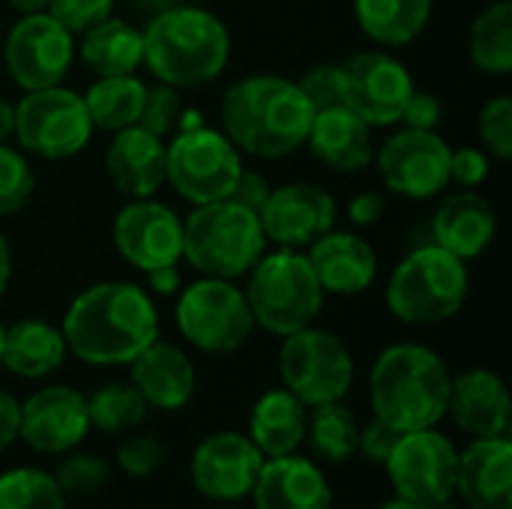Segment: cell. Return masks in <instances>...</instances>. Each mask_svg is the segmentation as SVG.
<instances>
[{"label": "cell", "mask_w": 512, "mask_h": 509, "mask_svg": "<svg viewBox=\"0 0 512 509\" xmlns=\"http://www.w3.org/2000/svg\"><path fill=\"white\" fill-rule=\"evenodd\" d=\"M336 216V198L315 183L276 186L258 210L264 237L279 249H306L336 225Z\"/></svg>", "instance_id": "obj_18"}, {"label": "cell", "mask_w": 512, "mask_h": 509, "mask_svg": "<svg viewBox=\"0 0 512 509\" xmlns=\"http://www.w3.org/2000/svg\"><path fill=\"white\" fill-rule=\"evenodd\" d=\"M252 498L255 509H333L324 471L297 453L264 459Z\"/></svg>", "instance_id": "obj_24"}, {"label": "cell", "mask_w": 512, "mask_h": 509, "mask_svg": "<svg viewBox=\"0 0 512 509\" xmlns=\"http://www.w3.org/2000/svg\"><path fill=\"white\" fill-rule=\"evenodd\" d=\"M72 60L75 36L48 12H24L6 33L3 63L24 93L63 84Z\"/></svg>", "instance_id": "obj_13"}, {"label": "cell", "mask_w": 512, "mask_h": 509, "mask_svg": "<svg viewBox=\"0 0 512 509\" xmlns=\"http://www.w3.org/2000/svg\"><path fill=\"white\" fill-rule=\"evenodd\" d=\"M0 509H66V495L54 474L15 468L0 474Z\"/></svg>", "instance_id": "obj_36"}, {"label": "cell", "mask_w": 512, "mask_h": 509, "mask_svg": "<svg viewBox=\"0 0 512 509\" xmlns=\"http://www.w3.org/2000/svg\"><path fill=\"white\" fill-rule=\"evenodd\" d=\"M144 276H147V288H150L153 294H159V297H171V294L180 291V270H177V264H171V267H156V270H150V273H144Z\"/></svg>", "instance_id": "obj_50"}, {"label": "cell", "mask_w": 512, "mask_h": 509, "mask_svg": "<svg viewBox=\"0 0 512 509\" xmlns=\"http://www.w3.org/2000/svg\"><path fill=\"white\" fill-rule=\"evenodd\" d=\"M384 468L399 498L441 504L456 495L459 450L435 426L402 432Z\"/></svg>", "instance_id": "obj_14"}, {"label": "cell", "mask_w": 512, "mask_h": 509, "mask_svg": "<svg viewBox=\"0 0 512 509\" xmlns=\"http://www.w3.org/2000/svg\"><path fill=\"white\" fill-rule=\"evenodd\" d=\"M69 354L87 366H129L159 339V312L135 282H96L84 288L63 315Z\"/></svg>", "instance_id": "obj_1"}, {"label": "cell", "mask_w": 512, "mask_h": 509, "mask_svg": "<svg viewBox=\"0 0 512 509\" xmlns=\"http://www.w3.org/2000/svg\"><path fill=\"white\" fill-rule=\"evenodd\" d=\"M216 509H234V507H228V504H219V507Z\"/></svg>", "instance_id": "obj_57"}, {"label": "cell", "mask_w": 512, "mask_h": 509, "mask_svg": "<svg viewBox=\"0 0 512 509\" xmlns=\"http://www.w3.org/2000/svg\"><path fill=\"white\" fill-rule=\"evenodd\" d=\"M45 12L60 21L72 36H81L93 24L114 15V0H51Z\"/></svg>", "instance_id": "obj_43"}, {"label": "cell", "mask_w": 512, "mask_h": 509, "mask_svg": "<svg viewBox=\"0 0 512 509\" xmlns=\"http://www.w3.org/2000/svg\"><path fill=\"white\" fill-rule=\"evenodd\" d=\"M345 72V105L360 114L369 126H393L411 99L414 78L408 66L390 51H360L342 63Z\"/></svg>", "instance_id": "obj_15"}, {"label": "cell", "mask_w": 512, "mask_h": 509, "mask_svg": "<svg viewBox=\"0 0 512 509\" xmlns=\"http://www.w3.org/2000/svg\"><path fill=\"white\" fill-rule=\"evenodd\" d=\"M384 213H387V201H384L381 192H372V189L354 195L351 204H348V219H351L357 228H369V225L381 222Z\"/></svg>", "instance_id": "obj_48"}, {"label": "cell", "mask_w": 512, "mask_h": 509, "mask_svg": "<svg viewBox=\"0 0 512 509\" xmlns=\"http://www.w3.org/2000/svg\"><path fill=\"white\" fill-rule=\"evenodd\" d=\"M306 261L312 264L324 294L357 297L378 276L375 249L354 231H327L306 246Z\"/></svg>", "instance_id": "obj_20"}, {"label": "cell", "mask_w": 512, "mask_h": 509, "mask_svg": "<svg viewBox=\"0 0 512 509\" xmlns=\"http://www.w3.org/2000/svg\"><path fill=\"white\" fill-rule=\"evenodd\" d=\"M174 318L180 336L204 354H234L255 333L246 294L231 279L201 276L183 288Z\"/></svg>", "instance_id": "obj_9"}, {"label": "cell", "mask_w": 512, "mask_h": 509, "mask_svg": "<svg viewBox=\"0 0 512 509\" xmlns=\"http://www.w3.org/2000/svg\"><path fill=\"white\" fill-rule=\"evenodd\" d=\"M138 9H147V12H162V9H168V6H174V3H180V0H132Z\"/></svg>", "instance_id": "obj_55"}, {"label": "cell", "mask_w": 512, "mask_h": 509, "mask_svg": "<svg viewBox=\"0 0 512 509\" xmlns=\"http://www.w3.org/2000/svg\"><path fill=\"white\" fill-rule=\"evenodd\" d=\"M87 432H90L87 399L66 384L42 387L21 402L18 438L36 453H48V456L69 453L87 438Z\"/></svg>", "instance_id": "obj_19"}, {"label": "cell", "mask_w": 512, "mask_h": 509, "mask_svg": "<svg viewBox=\"0 0 512 509\" xmlns=\"http://www.w3.org/2000/svg\"><path fill=\"white\" fill-rule=\"evenodd\" d=\"M0 354H3V324H0Z\"/></svg>", "instance_id": "obj_56"}, {"label": "cell", "mask_w": 512, "mask_h": 509, "mask_svg": "<svg viewBox=\"0 0 512 509\" xmlns=\"http://www.w3.org/2000/svg\"><path fill=\"white\" fill-rule=\"evenodd\" d=\"M264 453L240 432H216L204 438L189 462L192 486L213 504H234L252 495Z\"/></svg>", "instance_id": "obj_17"}, {"label": "cell", "mask_w": 512, "mask_h": 509, "mask_svg": "<svg viewBox=\"0 0 512 509\" xmlns=\"http://www.w3.org/2000/svg\"><path fill=\"white\" fill-rule=\"evenodd\" d=\"M312 105L285 75H249L234 81L222 99V132L258 159H285L306 144Z\"/></svg>", "instance_id": "obj_2"}, {"label": "cell", "mask_w": 512, "mask_h": 509, "mask_svg": "<svg viewBox=\"0 0 512 509\" xmlns=\"http://www.w3.org/2000/svg\"><path fill=\"white\" fill-rule=\"evenodd\" d=\"M48 3H51V0H9V6L18 9L21 15H24V12H45Z\"/></svg>", "instance_id": "obj_54"}, {"label": "cell", "mask_w": 512, "mask_h": 509, "mask_svg": "<svg viewBox=\"0 0 512 509\" xmlns=\"http://www.w3.org/2000/svg\"><path fill=\"white\" fill-rule=\"evenodd\" d=\"M180 117H183V99H180V90L177 87L162 84V81L156 87H147L138 126H144L147 132L165 138L180 123Z\"/></svg>", "instance_id": "obj_40"}, {"label": "cell", "mask_w": 512, "mask_h": 509, "mask_svg": "<svg viewBox=\"0 0 512 509\" xmlns=\"http://www.w3.org/2000/svg\"><path fill=\"white\" fill-rule=\"evenodd\" d=\"M243 171V153L222 129L186 126L165 144V183L192 207L231 195Z\"/></svg>", "instance_id": "obj_8"}, {"label": "cell", "mask_w": 512, "mask_h": 509, "mask_svg": "<svg viewBox=\"0 0 512 509\" xmlns=\"http://www.w3.org/2000/svg\"><path fill=\"white\" fill-rule=\"evenodd\" d=\"M33 168L18 147L0 141V216L18 213L33 195Z\"/></svg>", "instance_id": "obj_37"}, {"label": "cell", "mask_w": 512, "mask_h": 509, "mask_svg": "<svg viewBox=\"0 0 512 509\" xmlns=\"http://www.w3.org/2000/svg\"><path fill=\"white\" fill-rule=\"evenodd\" d=\"M114 246L141 273L171 267L183 258V219L162 201L132 198L114 216Z\"/></svg>", "instance_id": "obj_16"}, {"label": "cell", "mask_w": 512, "mask_h": 509, "mask_svg": "<svg viewBox=\"0 0 512 509\" xmlns=\"http://www.w3.org/2000/svg\"><path fill=\"white\" fill-rule=\"evenodd\" d=\"M306 144L315 153V159L345 174L363 171L375 156L372 126L360 114H354L348 105L315 111Z\"/></svg>", "instance_id": "obj_27"}, {"label": "cell", "mask_w": 512, "mask_h": 509, "mask_svg": "<svg viewBox=\"0 0 512 509\" xmlns=\"http://www.w3.org/2000/svg\"><path fill=\"white\" fill-rule=\"evenodd\" d=\"M402 432H396L393 426H387L384 420H372L369 426H360V441H357V453H363L369 462L384 465L393 453V447L399 444Z\"/></svg>", "instance_id": "obj_45"}, {"label": "cell", "mask_w": 512, "mask_h": 509, "mask_svg": "<svg viewBox=\"0 0 512 509\" xmlns=\"http://www.w3.org/2000/svg\"><path fill=\"white\" fill-rule=\"evenodd\" d=\"M498 234V213L474 189L447 195L432 216V243L462 261L480 258Z\"/></svg>", "instance_id": "obj_23"}, {"label": "cell", "mask_w": 512, "mask_h": 509, "mask_svg": "<svg viewBox=\"0 0 512 509\" xmlns=\"http://www.w3.org/2000/svg\"><path fill=\"white\" fill-rule=\"evenodd\" d=\"M297 87L303 90V96L309 99L312 111H327V108H339L345 105V72L342 63H321L312 66Z\"/></svg>", "instance_id": "obj_41"}, {"label": "cell", "mask_w": 512, "mask_h": 509, "mask_svg": "<svg viewBox=\"0 0 512 509\" xmlns=\"http://www.w3.org/2000/svg\"><path fill=\"white\" fill-rule=\"evenodd\" d=\"M90 72L105 75H135L144 66V33L123 18L108 15L81 33V45L75 48Z\"/></svg>", "instance_id": "obj_30"}, {"label": "cell", "mask_w": 512, "mask_h": 509, "mask_svg": "<svg viewBox=\"0 0 512 509\" xmlns=\"http://www.w3.org/2000/svg\"><path fill=\"white\" fill-rule=\"evenodd\" d=\"M165 462V447L159 438L153 435H132L126 438L120 447H117V465L123 474L135 477V480H144V477H153Z\"/></svg>", "instance_id": "obj_42"}, {"label": "cell", "mask_w": 512, "mask_h": 509, "mask_svg": "<svg viewBox=\"0 0 512 509\" xmlns=\"http://www.w3.org/2000/svg\"><path fill=\"white\" fill-rule=\"evenodd\" d=\"M267 195H270V183H267V177H264V174H258V171H246V168H243L228 198H234L237 204H243V207H249V210H255V213H258V210L264 207Z\"/></svg>", "instance_id": "obj_47"}, {"label": "cell", "mask_w": 512, "mask_h": 509, "mask_svg": "<svg viewBox=\"0 0 512 509\" xmlns=\"http://www.w3.org/2000/svg\"><path fill=\"white\" fill-rule=\"evenodd\" d=\"M57 486L63 489V495L69 498H84L99 492L108 483V465L93 456V453H72L60 462L57 474H54Z\"/></svg>", "instance_id": "obj_39"}, {"label": "cell", "mask_w": 512, "mask_h": 509, "mask_svg": "<svg viewBox=\"0 0 512 509\" xmlns=\"http://www.w3.org/2000/svg\"><path fill=\"white\" fill-rule=\"evenodd\" d=\"M18 426H21V402L0 387V453L18 441Z\"/></svg>", "instance_id": "obj_49"}, {"label": "cell", "mask_w": 512, "mask_h": 509, "mask_svg": "<svg viewBox=\"0 0 512 509\" xmlns=\"http://www.w3.org/2000/svg\"><path fill=\"white\" fill-rule=\"evenodd\" d=\"M471 63L486 75L512 72V3L498 0L477 12L468 36Z\"/></svg>", "instance_id": "obj_33"}, {"label": "cell", "mask_w": 512, "mask_h": 509, "mask_svg": "<svg viewBox=\"0 0 512 509\" xmlns=\"http://www.w3.org/2000/svg\"><path fill=\"white\" fill-rule=\"evenodd\" d=\"M12 135L24 153L60 162L78 156L90 144L93 123L84 108V96L63 84H54L42 90H27L15 102Z\"/></svg>", "instance_id": "obj_10"}, {"label": "cell", "mask_w": 512, "mask_h": 509, "mask_svg": "<svg viewBox=\"0 0 512 509\" xmlns=\"http://www.w3.org/2000/svg\"><path fill=\"white\" fill-rule=\"evenodd\" d=\"M489 180V153L483 147H459L450 153V183L477 189Z\"/></svg>", "instance_id": "obj_44"}, {"label": "cell", "mask_w": 512, "mask_h": 509, "mask_svg": "<svg viewBox=\"0 0 512 509\" xmlns=\"http://www.w3.org/2000/svg\"><path fill=\"white\" fill-rule=\"evenodd\" d=\"M450 153L453 147L438 135V129H408L393 132L381 150L372 156L381 183L408 201H429L450 186Z\"/></svg>", "instance_id": "obj_12"}, {"label": "cell", "mask_w": 512, "mask_h": 509, "mask_svg": "<svg viewBox=\"0 0 512 509\" xmlns=\"http://www.w3.org/2000/svg\"><path fill=\"white\" fill-rule=\"evenodd\" d=\"M456 495L471 509H512V441L474 438V444L459 453Z\"/></svg>", "instance_id": "obj_22"}, {"label": "cell", "mask_w": 512, "mask_h": 509, "mask_svg": "<svg viewBox=\"0 0 512 509\" xmlns=\"http://www.w3.org/2000/svg\"><path fill=\"white\" fill-rule=\"evenodd\" d=\"M309 408L291 390H267L249 414V438L264 459L291 456L306 441Z\"/></svg>", "instance_id": "obj_29"}, {"label": "cell", "mask_w": 512, "mask_h": 509, "mask_svg": "<svg viewBox=\"0 0 512 509\" xmlns=\"http://www.w3.org/2000/svg\"><path fill=\"white\" fill-rule=\"evenodd\" d=\"M279 375L306 408L339 402L354 384V357L345 342L315 324L285 336L279 351Z\"/></svg>", "instance_id": "obj_11"}, {"label": "cell", "mask_w": 512, "mask_h": 509, "mask_svg": "<svg viewBox=\"0 0 512 509\" xmlns=\"http://www.w3.org/2000/svg\"><path fill=\"white\" fill-rule=\"evenodd\" d=\"M12 132H15V102L0 96V141L12 138Z\"/></svg>", "instance_id": "obj_52"}, {"label": "cell", "mask_w": 512, "mask_h": 509, "mask_svg": "<svg viewBox=\"0 0 512 509\" xmlns=\"http://www.w3.org/2000/svg\"><path fill=\"white\" fill-rule=\"evenodd\" d=\"M447 414L471 438L510 435V393L492 369H468L450 381Z\"/></svg>", "instance_id": "obj_21"}, {"label": "cell", "mask_w": 512, "mask_h": 509, "mask_svg": "<svg viewBox=\"0 0 512 509\" xmlns=\"http://www.w3.org/2000/svg\"><path fill=\"white\" fill-rule=\"evenodd\" d=\"M249 288L246 303L252 309L255 327H264L273 336H291L309 324L324 309V288L300 249L264 252L258 264L246 273Z\"/></svg>", "instance_id": "obj_6"}, {"label": "cell", "mask_w": 512, "mask_h": 509, "mask_svg": "<svg viewBox=\"0 0 512 509\" xmlns=\"http://www.w3.org/2000/svg\"><path fill=\"white\" fill-rule=\"evenodd\" d=\"M150 405L132 384H105L87 399L90 429L105 435H120L144 423Z\"/></svg>", "instance_id": "obj_35"}, {"label": "cell", "mask_w": 512, "mask_h": 509, "mask_svg": "<svg viewBox=\"0 0 512 509\" xmlns=\"http://www.w3.org/2000/svg\"><path fill=\"white\" fill-rule=\"evenodd\" d=\"M450 369L444 357L417 342H399L378 354L369 375L372 411L396 432L432 429L447 417Z\"/></svg>", "instance_id": "obj_4"}, {"label": "cell", "mask_w": 512, "mask_h": 509, "mask_svg": "<svg viewBox=\"0 0 512 509\" xmlns=\"http://www.w3.org/2000/svg\"><path fill=\"white\" fill-rule=\"evenodd\" d=\"M132 387L150 408L180 411L195 396V366L183 348L171 342H150L132 363Z\"/></svg>", "instance_id": "obj_26"}, {"label": "cell", "mask_w": 512, "mask_h": 509, "mask_svg": "<svg viewBox=\"0 0 512 509\" xmlns=\"http://www.w3.org/2000/svg\"><path fill=\"white\" fill-rule=\"evenodd\" d=\"M471 276L462 258L429 243L408 252L384 291L387 309L405 324L450 321L468 300Z\"/></svg>", "instance_id": "obj_7"}, {"label": "cell", "mask_w": 512, "mask_h": 509, "mask_svg": "<svg viewBox=\"0 0 512 509\" xmlns=\"http://www.w3.org/2000/svg\"><path fill=\"white\" fill-rule=\"evenodd\" d=\"M306 441L312 444L315 456L324 462H348L357 456V441H360V423L348 405L339 402H324L309 408L306 417Z\"/></svg>", "instance_id": "obj_34"}, {"label": "cell", "mask_w": 512, "mask_h": 509, "mask_svg": "<svg viewBox=\"0 0 512 509\" xmlns=\"http://www.w3.org/2000/svg\"><path fill=\"white\" fill-rule=\"evenodd\" d=\"M267 252V237L255 210L234 198L198 204L183 219V258L213 279H240Z\"/></svg>", "instance_id": "obj_5"}, {"label": "cell", "mask_w": 512, "mask_h": 509, "mask_svg": "<svg viewBox=\"0 0 512 509\" xmlns=\"http://www.w3.org/2000/svg\"><path fill=\"white\" fill-rule=\"evenodd\" d=\"M477 132L489 156L501 162L512 159V96L501 93L480 108Z\"/></svg>", "instance_id": "obj_38"}, {"label": "cell", "mask_w": 512, "mask_h": 509, "mask_svg": "<svg viewBox=\"0 0 512 509\" xmlns=\"http://www.w3.org/2000/svg\"><path fill=\"white\" fill-rule=\"evenodd\" d=\"M441 117H444L441 99L435 93H429V90H414L411 99L402 108L399 123L408 126V129H438Z\"/></svg>", "instance_id": "obj_46"}, {"label": "cell", "mask_w": 512, "mask_h": 509, "mask_svg": "<svg viewBox=\"0 0 512 509\" xmlns=\"http://www.w3.org/2000/svg\"><path fill=\"white\" fill-rule=\"evenodd\" d=\"M9 279H12V249H9L6 234L0 231V297L9 288Z\"/></svg>", "instance_id": "obj_51"}, {"label": "cell", "mask_w": 512, "mask_h": 509, "mask_svg": "<svg viewBox=\"0 0 512 509\" xmlns=\"http://www.w3.org/2000/svg\"><path fill=\"white\" fill-rule=\"evenodd\" d=\"M66 354L69 348H66L63 330L42 318H21L3 327L0 366H6L18 378L36 381V378L51 375L63 366Z\"/></svg>", "instance_id": "obj_28"}, {"label": "cell", "mask_w": 512, "mask_h": 509, "mask_svg": "<svg viewBox=\"0 0 512 509\" xmlns=\"http://www.w3.org/2000/svg\"><path fill=\"white\" fill-rule=\"evenodd\" d=\"M144 96H147V84L138 75H105L87 87L84 108L90 114L93 129L120 132L138 123Z\"/></svg>", "instance_id": "obj_32"}, {"label": "cell", "mask_w": 512, "mask_h": 509, "mask_svg": "<svg viewBox=\"0 0 512 509\" xmlns=\"http://www.w3.org/2000/svg\"><path fill=\"white\" fill-rule=\"evenodd\" d=\"M354 18L378 48H402L429 27L432 0H354Z\"/></svg>", "instance_id": "obj_31"}, {"label": "cell", "mask_w": 512, "mask_h": 509, "mask_svg": "<svg viewBox=\"0 0 512 509\" xmlns=\"http://www.w3.org/2000/svg\"><path fill=\"white\" fill-rule=\"evenodd\" d=\"M105 171L123 195L153 198L165 186V141L138 123L126 126L105 150Z\"/></svg>", "instance_id": "obj_25"}, {"label": "cell", "mask_w": 512, "mask_h": 509, "mask_svg": "<svg viewBox=\"0 0 512 509\" xmlns=\"http://www.w3.org/2000/svg\"><path fill=\"white\" fill-rule=\"evenodd\" d=\"M144 33V66L156 81L177 90L216 81L231 57V33L225 21L201 6L174 3L156 12Z\"/></svg>", "instance_id": "obj_3"}, {"label": "cell", "mask_w": 512, "mask_h": 509, "mask_svg": "<svg viewBox=\"0 0 512 509\" xmlns=\"http://www.w3.org/2000/svg\"><path fill=\"white\" fill-rule=\"evenodd\" d=\"M381 509H456L450 501H441V504H429V501H408V498H393L387 501Z\"/></svg>", "instance_id": "obj_53"}]
</instances>
